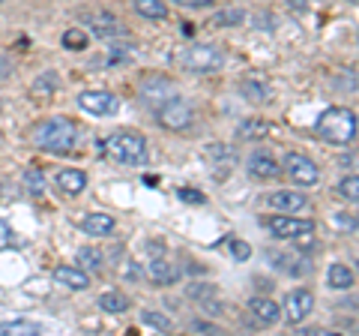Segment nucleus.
I'll use <instances>...</instances> for the list:
<instances>
[{"label": "nucleus", "instance_id": "obj_9", "mask_svg": "<svg viewBox=\"0 0 359 336\" xmlns=\"http://www.w3.org/2000/svg\"><path fill=\"white\" fill-rule=\"evenodd\" d=\"M285 312L282 316L290 321V324H299V321H306L311 316V309H314V295L309 288H294L290 295L285 297Z\"/></svg>", "mask_w": 359, "mask_h": 336}, {"label": "nucleus", "instance_id": "obj_17", "mask_svg": "<svg viewBox=\"0 0 359 336\" xmlns=\"http://www.w3.org/2000/svg\"><path fill=\"white\" fill-rule=\"evenodd\" d=\"M54 183H57V189H63L66 195H78L87 189V174L78 172V168H63V172H57V177H54Z\"/></svg>", "mask_w": 359, "mask_h": 336}, {"label": "nucleus", "instance_id": "obj_40", "mask_svg": "<svg viewBox=\"0 0 359 336\" xmlns=\"http://www.w3.org/2000/svg\"><path fill=\"white\" fill-rule=\"evenodd\" d=\"M123 276H126V279H138V276H141L138 264H135V261H126V264H123Z\"/></svg>", "mask_w": 359, "mask_h": 336}, {"label": "nucleus", "instance_id": "obj_22", "mask_svg": "<svg viewBox=\"0 0 359 336\" xmlns=\"http://www.w3.org/2000/svg\"><path fill=\"white\" fill-rule=\"evenodd\" d=\"M135 13L150 21H165L168 6H165V0H135Z\"/></svg>", "mask_w": 359, "mask_h": 336}, {"label": "nucleus", "instance_id": "obj_43", "mask_svg": "<svg viewBox=\"0 0 359 336\" xmlns=\"http://www.w3.org/2000/svg\"><path fill=\"white\" fill-rule=\"evenodd\" d=\"M356 271H359V261H356Z\"/></svg>", "mask_w": 359, "mask_h": 336}, {"label": "nucleus", "instance_id": "obj_28", "mask_svg": "<svg viewBox=\"0 0 359 336\" xmlns=\"http://www.w3.org/2000/svg\"><path fill=\"white\" fill-rule=\"evenodd\" d=\"M245 21V13L243 9H222V13L212 15V25L216 27H237Z\"/></svg>", "mask_w": 359, "mask_h": 336}, {"label": "nucleus", "instance_id": "obj_20", "mask_svg": "<svg viewBox=\"0 0 359 336\" xmlns=\"http://www.w3.org/2000/svg\"><path fill=\"white\" fill-rule=\"evenodd\" d=\"M81 228H84V234H90V238H108V234L114 231V217L111 214H87L81 219Z\"/></svg>", "mask_w": 359, "mask_h": 336}, {"label": "nucleus", "instance_id": "obj_44", "mask_svg": "<svg viewBox=\"0 0 359 336\" xmlns=\"http://www.w3.org/2000/svg\"><path fill=\"white\" fill-rule=\"evenodd\" d=\"M0 111H4V105H0Z\"/></svg>", "mask_w": 359, "mask_h": 336}, {"label": "nucleus", "instance_id": "obj_26", "mask_svg": "<svg viewBox=\"0 0 359 336\" xmlns=\"http://www.w3.org/2000/svg\"><path fill=\"white\" fill-rule=\"evenodd\" d=\"M60 87V75L54 72V70H45L42 75H36V82H33V93H42V96H48L54 93Z\"/></svg>", "mask_w": 359, "mask_h": 336}, {"label": "nucleus", "instance_id": "obj_6", "mask_svg": "<svg viewBox=\"0 0 359 336\" xmlns=\"http://www.w3.org/2000/svg\"><path fill=\"white\" fill-rule=\"evenodd\" d=\"M159 123L165 129H174V132H183L195 123V108L186 103V99H168V103L159 105Z\"/></svg>", "mask_w": 359, "mask_h": 336}, {"label": "nucleus", "instance_id": "obj_5", "mask_svg": "<svg viewBox=\"0 0 359 336\" xmlns=\"http://www.w3.org/2000/svg\"><path fill=\"white\" fill-rule=\"evenodd\" d=\"M282 172H287V177L294 181L297 186H314L320 181V168L311 156L299 153V150H290L282 162Z\"/></svg>", "mask_w": 359, "mask_h": 336}, {"label": "nucleus", "instance_id": "obj_8", "mask_svg": "<svg viewBox=\"0 0 359 336\" xmlns=\"http://www.w3.org/2000/svg\"><path fill=\"white\" fill-rule=\"evenodd\" d=\"M117 105H120V99L114 93H108V91H84V93H78V108H84L87 115H93V117L114 115Z\"/></svg>", "mask_w": 359, "mask_h": 336}, {"label": "nucleus", "instance_id": "obj_29", "mask_svg": "<svg viewBox=\"0 0 359 336\" xmlns=\"http://www.w3.org/2000/svg\"><path fill=\"white\" fill-rule=\"evenodd\" d=\"M141 321L150 324V328H156V330H162V333H168V330L174 328L171 318L162 316V312H153V309H144V312H141Z\"/></svg>", "mask_w": 359, "mask_h": 336}, {"label": "nucleus", "instance_id": "obj_1", "mask_svg": "<svg viewBox=\"0 0 359 336\" xmlns=\"http://www.w3.org/2000/svg\"><path fill=\"white\" fill-rule=\"evenodd\" d=\"M314 129H318V136H323V141L335 144V148H347V144H353L356 129H359L356 111H351L347 105H330V108H323Z\"/></svg>", "mask_w": 359, "mask_h": 336}, {"label": "nucleus", "instance_id": "obj_27", "mask_svg": "<svg viewBox=\"0 0 359 336\" xmlns=\"http://www.w3.org/2000/svg\"><path fill=\"white\" fill-rule=\"evenodd\" d=\"M78 261H81L84 271H102L105 255L99 250H93V246H81V250H78Z\"/></svg>", "mask_w": 359, "mask_h": 336}, {"label": "nucleus", "instance_id": "obj_2", "mask_svg": "<svg viewBox=\"0 0 359 336\" xmlns=\"http://www.w3.org/2000/svg\"><path fill=\"white\" fill-rule=\"evenodd\" d=\"M33 144L48 153H69L78 144V127L69 117H48L33 129Z\"/></svg>", "mask_w": 359, "mask_h": 336}, {"label": "nucleus", "instance_id": "obj_11", "mask_svg": "<svg viewBox=\"0 0 359 336\" xmlns=\"http://www.w3.org/2000/svg\"><path fill=\"white\" fill-rule=\"evenodd\" d=\"M245 168H249L252 177H261V181H276V177L282 174V162L266 150H255L249 156V162H245Z\"/></svg>", "mask_w": 359, "mask_h": 336}, {"label": "nucleus", "instance_id": "obj_32", "mask_svg": "<svg viewBox=\"0 0 359 336\" xmlns=\"http://www.w3.org/2000/svg\"><path fill=\"white\" fill-rule=\"evenodd\" d=\"M63 46L69 49V51H81V49L87 46V33H84V30H78V27L66 30V33H63Z\"/></svg>", "mask_w": 359, "mask_h": 336}, {"label": "nucleus", "instance_id": "obj_24", "mask_svg": "<svg viewBox=\"0 0 359 336\" xmlns=\"http://www.w3.org/2000/svg\"><path fill=\"white\" fill-rule=\"evenodd\" d=\"M0 333L33 336V333H42V328H39L36 321H27V318H13V321H4V324H0Z\"/></svg>", "mask_w": 359, "mask_h": 336}, {"label": "nucleus", "instance_id": "obj_16", "mask_svg": "<svg viewBox=\"0 0 359 336\" xmlns=\"http://www.w3.org/2000/svg\"><path fill=\"white\" fill-rule=\"evenodd\" d=\"M249 312L261 324H276L278 318H282V306H278L276 300H269V297H252L249 300Z\"/></svg>", "mask_w": 359, "mask_h": 336}, {"label": "nucleus", "instance_id": "obj_12", "mask_svg": "<svg viewBox=\"0 0 359 336\" xmlns=\"http://www.w3.org/2000/svg\"><path fill=\"white\" fill-rule=\"evenodd\" d=\"M87 27L93 30L99 39H114V37H123V33H126V27H123L111 13H93V15H87Z\"/></svg>", "mask_w": 359, "mask_h": 336}, {"label": "nucleus", "instance_id": "obj_3", "mask_svg": "<svg viewBox=\"0 0 359 336\" xmlns=\"http://www.w3.org/2000/svg\"><path fill=\"white\" fill-rule=\"evenodd\" d=\"M102 150L120 165H141L147 160V141L141 132H111L102 138Z\"/></svg>", "mask_w": 359, "mask_h": 336}, {"label": "nucleus", "instance_id": "obj_38", "mask_svg": "<svg viewBox=\"0 0 359 336\" xmlns=\"http://www.w3.org/2000/svg\"><path fill=\"white\" fill-rule=\"evenodd\" d=\"M177 195L183 198V201H192V205H198V201H207L204 195H201V193H195V189H189V186H186V189H180Z\"/></svg>", "mask_w": 359, "mask_h": 336}, {"label": "nucleus", "instance_id": "obj_35", "mask_svg": "<svg viewBox=\"0 0 359 336\" xmlns=\"http://www.w3.org/2000/svg\"><path fill=\"white\" fill-rule=\"evenodd\" d=\"M186 295H189V297H195L198 304H201V300H207V297L216 295V288L207 285V283H192V285H186Z\"/></svg>", "mask_w": 359, "mask_h": 336}, {"label": "nucleus", "instance_id": "obj_42", "mask_svg": "<svg viewBox=\"0 0 359 336\" xmlns=\"http://www.w3.org/2000/svg\"><path fill=\"white\" fill-rule=\"evenodd\" d=\"M347 4H359V0H347Z\"/></svg>", "mask_w": 359, "mask_h": 336}, {"label": "nucleus", "instance_id": "obj_36", "mask_svg": "<svg viewBox=\"0 0 359 336\" xmlns=\"http://www.w3.org/2000/svg\"><path fill=\"white\" fill-rule=\"evenodd\" d=\"M192 330L195 333H224L222 328H219V324H212V321H204V318H198V321H192Z\"/></svg>", "mask_w": 359, "mask_h": 336}, {"label": "nucleus", "instance_id": "obj_41", "mask_svg": "<svg viewBox=\"0 0 359 336\" xmlns=\"http://www.w3.org/2000/svg\"><path fill=\"white\" fill-rule=\"evenodd\" d=\"M335 222H339V226H341V228H353V226H356V222H353V219H344V217H339V219H335Z\"/></svg>", "mask_w": 359, "mask_h": 336}, {"label": "nucleus", "instance_id": "obj_37", "mask_svg": "<svg viewBox=\"0 0 359 336\" xmlns=\"http://www.w3.org/2000/svg\"><path fill=\"white\" fill-rule=\"evenodd\" d=\"M9 243H13V228H9L6 219H0V250L9 246Z\"/></svg>", "mask_w": 359, "mask_h": 336}, {"label": "nucleus", "instance_id": "obj_34", "mask_svg": "<svg viewBox=\"0 0 359 336\" xmlns=\"http://www.w3.org/2000/svg\"><path fill=\"white\" fill-rule=\"evenodd\" d=\"M228 246H231V255H233L237 261H249V259H252V246L245 243V240L231 238V240H228Z\"/></svg>", "mask_w": 359, "mask_h": 336}, {"label": "nucleus", "instance_id": "obj_45", "mask_svg": "<svg viewBox=\"0 0 359 336\" xmlns=\"http://www.w3.org/2000/svg\"><path fill=\"white\" fill-rule=\"evenodd\" d=\"M0 4H4V0H0Z\"/></svg>", "mask_w": 359, "mask_h": 336}, {"label": "nucleus", "instance_id": "obj_25", "mask_svg": "<svg viewBox=\"0 0 359 336\" xmlns=\"http://www.w3.org/2000/svg\"><path fill=\"white\" fill-rule=\"evenodd\" d=\"M266 132H269V123H264V120H245V123H240L237 138H240V141H245V138L257 141V138H264Z\"/></svg>", "mask_w": 359, "mask_h": 336}, {"label": "nucleus", "instance_id": "obj_15", "mask_svg": "<svg viewBox=\"0 0 359 336\" xmlns=\"http://www.w3.org/2000/svg\"><path fill=\"white\" fill-rule=\"evenodd\" d=\"M147 276L156 285H174L180 279V267H174L168 259H150L147 261Z\"/></svg>", "mask_w": 359, "mask_h": 336}, {"label": "nucleus", "instance_id": "obj_13", "mask_svg": "<svg viewBox=\"0 0 359 336\" xmlns=\"http://www.w3.org/2000/svg\"><path fill=\"white\" fill-rule=\"evenodd\" d=\"M240 91H243V96L249 99V103H257V105H264V103L273 99V87H269L261 75H245L240 82Z\"/></svg>", "mask_w": 359, "mask_h": 336}, {"label": "nucleus", "instance_id": "obj_4", "mask_svg": "<svg viewBox=\"0 0 359 336\" xmlns=\"http://www.w3.org/2000/svg\"><path fill=\"white\" fill-rule=\"evenodd\" d=\"M177 63L186 72H219L224 66V54L216 46H189L186 51H180Z\"/></svg>", "mask_w": 359, "mask_h": 336}, {"label": "nucleus", "instance_id": "obj_46", "mask_svg": "<svg viewBox=\"0 0 359 336\" xmlns=\"http://www.w3.org/2000/svg\"><path fill=\"white\" fill-rule=\"evenodd\" d=\"M356 39H359V37H356Z\"/></svg>", "mask_w": 359, "mask_h": 336}, {"label": "nucleus", "instance_id": "obj_18", "mask_svg": "<svg viewBox=\"0 0 359 336\" xmlns=\"http://www.w3.org/2000/svg\"><path fill=\"white\" fill-rule=\"evenodd\" d=\"M141 93H144V99H150V103L162 105V103H168V99H174L177 87L171 82H165V78H150V82L141 87Z\"/></svg>", "mask_w": 359, "mask_h": 336}, {"label": "nucleus", "instance_id": "obj_33", "mask_svg": "<svg viewBox=\"0 0 359 336\" xmlns=\"http://www.w3.org/2000/svg\"><path fill=\"white\" fill-rule=\"evenodd\" d=\"M339 193H341L347 201H359V174H347L344 181L339 183Z\"/></svg>", "mask_w": 359, "mask_h": 336}, {"label": "nucleus", "instance_id": "obj_7", "mask_svg": "<svg viewBox=\"0 0 359 336\" xmlns=\"http://www.w3.org/2000/svg\"><path fill=\"white\" fill-rule=\"evenodd\" d=\"M266 228L276 240H297V238H309L314 234V222L311 219H297V217H273L266 219Z\"/></svg>", "mask_w": 359, "mask_h": 336}, {"label": "nucleus", "instance_id": "obj_21", "mask_svg": "<svg viewBox=\"0 0 359 336\" xmlns=\"http://www.w3.org/2000/svg\"><path fill=\"white\" fill-rule=\"evenodd\" d=\"M204 156H207V160L216 165V168H222V172H231V162L237 160L228 144H210V148H204ZM222 172H219V174H222Z\"/></svg>", "mask_w": 359, "mask_h": 336}, {"label": "nucleus", "instance_id": "obj_23", "mask_svg": "<svg viewBox=\"0 0 359 336\" xmlns=\"http://www.w3.org/2000/svg\"><path fill=\"white\" fill-rule=\"evenodd\" d=\"M132 304L126 295H120V291H105L102 297H99V309L111 312V316H120V312H126Z\"/></svg>", "mask_w": 359, "mask_h": 336}, {"label": "nucleus", "instance_id": "obj_39", "mask_svg": "<svg viewBox=\"0 0 359 336\" xmlns=\"http://www.w3.org/2000/svg\"><path fill=\"white\" fill-rule=\"evenodd\" d=\"M180 6H192V9H204V6H212L216 0H174Z\"/></svg>", "mask_w": 359, "mask_h": 336}, {"label": "nucleus", "instance_id": "obj_30", "mask_svg": "<svg viewBox=\"0 0 359 336\" xmlns=\"http://www.w3.org/2000/svg\"><path fill=\"white\" fill-rule=\"evenodd\" d=\"M25 189L30 195H42V189H45V174L39 172V168H27L25 172Z\"/></svg>", "mask_w": 359, "mask_h": 336}, {"label": "nucleus", "instance_id": "obj_14", "mask_svg": "<svg viewBox=\"0 0 359 336\" xmlns=\"http://www.w3.org/2000/svg\"><path fill=\"white\" fill-rule=\"evenodd\" d=\"M54 279H57L60 285L72 288V291H84L90 288V273L84 267H72V264H60L57 271H54Z\"/></svg>", "mask_w": 359, "mask_h": 336}, {"label": "nucleus", "instance_id": "obj_19", "mask_svg": "<svg viewBox=\"0 0 359 336\" xmlns=\"http://www.w3.org/2000/svg\"><path fill=\"white\" fill-rule=\"evenodd\" d=\"M353 283H356V273H353L347 264H341V261L330 264V271H327V285H330L332 291H351Z\"/></svg>", "mask_w": 359, "mask_h": 336}, {"label": "nucleus", "instance_id": "obj_10", "mask_svg": "<svg viewBox=\"0 0 359 336\" xmlns=\"http://www.w3.org/2000/svg\"><path fill=\"white\" fill-rule=\"evenodd\" d=\"M266 205L276 207L278 214H299V210L309 207V195L299 193V189H282V193H269Z\"/></svg>", "mask_w": 359, "mask_h": 336}, {"label": "nucleus", "instance_id": "obj_31", "mask_svg": "<svg viewBox=\"0 0 359 336\" xmlns=\"http://www.w3.org/2000/svg\"><path fill=\"white\" fill-rule=\"evenodd\" d=\"M332 84L339 87V91H353V93H359V72H356V70H344L341 75L332 78Z\"/></svg>", "mask_w": 359, "mask_h": 336}]
</instances>
